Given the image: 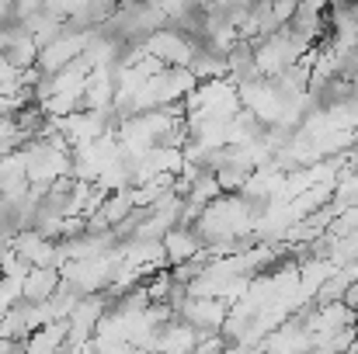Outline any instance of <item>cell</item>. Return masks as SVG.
I'll return each mask as SVG.
<instances>
[{"instance_id":"6da1fadb","label":"cell","mask_w":358,"mask_h":354,"mask_svg":"<svg viewBox=\"0 0 358 354\" xmlns=\"http://www.w3.org/2000/svg\"><path fill=\"white\" fill-rule=\"evenodd\" d=\"M52 288H56V274H52V271H35V274L24 281V295L35 299V302H42Z\"/></svg>"}]
</instances>
